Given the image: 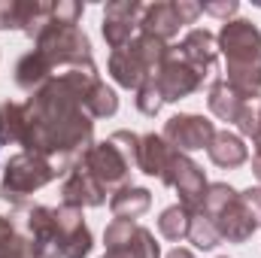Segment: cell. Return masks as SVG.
<instances>
[{"label":"cell","mask_w":261,"mask_h":258,"mask_svg":"<svg viewBox=\"0 0 261 258\" xmlns=\"http://www.w3.org/2000/svg\"><path fill=\"white\" fill-rule=\"evenodd\" d=\"M97 82V64L67 67L46 79L24 104L21 152L43 155L67 173L94 140V119L85 113V97Z\"/></svg>","instance_id":"obj_1"},{"label":"cell","mask_w":261,"mask_h":258,"mask_svg":"<svg viewBox=\"0 0 261 258\" xmlns=\"http://www.w3.org/2000/svg\"><path fill=\"white\" fill-rule=\"evenodd\" d=\"M137 152L140 137L134 131H116L100 143H91L85 155L76 161L82 170H88L107 192H119L130 186V173L137 170Z\"/></svg>","instance_id":"obj_2"},{"label":"cell","mask_w":261,"mask_h":258,"mask_svg":"<svg viewBox=\"0 0 261 258\" xmlns=\"http://www.w3.org/2000/svg\"><path fill=\"white\" fill-rule=\"evenodd\" d=\"M200 213L210 216L219 237L228 243H246L261 228L258 219L252 216V210L246 207V200L240 197V192L231 189L228 183H210V189L203 194V203H200Z\"/></svg>","instance_id":"obj_3"},{"label":"cell","mask_w":261,"mask_h":258,"mask_svg":"<svg viewBox=\"0 0 261 258\" xmlns=\"http://www.w3.org/2000/svg\"><path fill=\"white\" fill-rule=\"evenodd\" d=\"M61 176V170L34 152H15L6 164H3V176H0V197L12 207H28L31 194L46 189L49 183H55Z\"/></svg>","instance_id":"obj_4"},{"label":"cell","mask_w":261,"mask_h":258,"mask_svg":"<svg viewBox=\"0 0 261 258\" xmlns=\"http://www.w3.org/2000/svg\"><path fill=\"white\" fill-rule=\"evenodd\" d=\"M34 52H40L49 61L52 76L58 70H67V67L94 64L91 40L85 37V31L79 24H61L55 18H49V24L34 37Z\"/></svg>","instance_id":"obj_5"},{"label":"cell","mask_w":261,"mask_h":258,"mask_svg":"<svg viewBox=\"0 0 261 258\" xmlns=\"http://www.w3.org/2000/svg\"><path fill=\"white\" fill-rule=\"evenodd\" d=\"M164 55H167V43H161V40H155L149 34H137L128 46H122V49H116L110 55V76L122 88L137 91L158 70Z\"/></svg>","instance_id":"obj_6"},{"label":"cell","mask_w":261,"mask_h":258,"mask_svg":"<svg viewBox=\"0 0 261 258\" xmlns=\"http://www.w3.org/2000/svg\"><path fill=\"white\" fill-rule=\"evenodd\" d=\"M149 79H152L155 88L161 91V100H164V104H179L182 97L195 94V91H200L206 82H213V79H206L197 67L189 64L176 46H167L164 61L158 64V70H155Z\"/></svg>","instance_id":"obj_7"},{"label":"cell","mask_w":261,"mask_h":258,"mask_svg":"<svg viewBox=\"0 0 261 258\" xmlns=\"http://www.w3.org/2000/svg\"><path fill=\"white\" fill-rule=\"evenodd\" d=\"M219 52L225 55L228 67L240 64H258L261 61V31L249 18H231L222 24L216 37Z\"/></svg>","instance_id":"obj_8"},{"label":"cell","mask_w":261,"mask_h":258,"mask_svg":"<svg viewBox=\"0 0 261 258\" xmlns=\"http://www.w3.org/2000/svg\"><path fill=\"white\" fill-rule=\"evenodd\" d=\"M103 246L107 252H119L125 258H161V246L155 234L137 222L113 219L103 231Z\"/></svg>","instance_id":"obj_9"},{"label":"cell","mask_w":261,"mask_h":258,"mask_svg":"<svg viewBox=\"0 0 261 258\" xmlns=\"http://www.w3.org/2000/svg\"><path fill=\"white\" fill-rule=\"evenodd\" d=\"M161 137L182 155L197 152V149H206L216 137V125L206 119V116H197V113H176L164 122Z\"/></svg>","instance_id":"obj_10"},{"label":"cell","mask_w":261,"mask_h":258,"mask_svg":"<svg viewBox=\"0 0 261 258\" xmlns=\"http://www.w3.org/2000/svg\"><path fill=\"white\" fill-rule=\"evenodd\" d=\"M161 183H164V186H170V189H176L179 203H182L189 213L200 210L203 194H206V189H210V183H206V176H203L200 164H195V161H192L189 155H182V152H176V155H173V161H170L167 173L161 176Z\"/></svg>","instance_id":"obj_11"},{"label":"cell","mask_w":261,"mask_h":258,"mask_svg":"<svg viewBox=\"0 0 261 258\" xmlns=\"http://www.w3.org/2000/svg\"><path fill=\"white\" fill-rule=\"evenodd\" d=\"M21 225H24V234H28L37 258H61L64 255V243H61L55 207H28Z\"/></svg>","instance_id":"obj_12"},{"label":"cell","mask_w":261,"mask_h":258,"mask_svg":"<svg viewBox=\"0 0 261 258\" xmlns=\"http://www.w3.org/2000/svg\"><path fill=\"white\" fill-rule=\"evenodd\" d=\"M140 12H143L140 0H113V3H107L100 31H103V40H107V46L113 52L128 46L134 40V31H140Z\"/></svg>","instance_id":"obj_13"},{"label":"cell","mask_w":261,"mask_h":258,"mask_svg":"<svg viewBox=\"0 0 261 258\" xmlns=\"http://www.w3.org/2000/svg\"><path fill=\"white\" fill-rule=\"evenodd\" d=\"M55 219H58V231H61V243H64V255L61 258H88L94 249V237L85 225L82 210L76 207H55Z\"/></svg>","instance_id":"obj_14"},{"label":"cell","mask_w":261,"mask_h":258,"mask_svg":"<svg viewBox=\"0 0 261 258\" xmlns=\"http://www.w3.org/2000/svg\"><path fill=\"white\" fill-rule=\"evenodd\" d=\"M107 189L88 173L82 170L79 164H73L64 173V183H61V203L67 207H76V210H85V207H103L107 203Z\"/></svg>","instance_id":"obj_15"},{"label":"cell","mask_w":261,"mask_h":258,"mask_svg":"<svg viewBox=\"0 0 261 258\" xmlns=\"http://www.w3.org/2000/svg\"><path fill=\"white\" fill-rule=\"evenodd\" d=\"M176 49L182 52V58L192 67H197L206 79H213L216 73V61H219V46H216V37L206 31V28H195L182 37V43H176Z\"/></svg>","instance_id":"obj_16"},{"label":"cell","mask_w":261,"mask_h":258,"mask_svg":"<svg viewBox=\"0 0 261 258\" xmlns=\"http://www.w3.org/2000/svg\"><path fill=\"white\" fill-rule=\"evenodd\" d=\"M179 28L182 24H179L173 0H155L149 6H143V12H140V34H149L161 43H170L179 34Z\"/></svg>","instance_id":"obj_17"},{"label":"cell","mask_w":261,"mask_h":258,"mask_svg":"<svg viewBox=\"0 0 261 258\" xmlns=\"http://www.w3.org/2000/svg\"><path fill=\"white\" fill-rule=\"evenodd\" d=\"M176 149L161 137V134H143L140 137V152H137V170L146 176H164Z\"/></svg>","instance_id":"obj_18"},{"label":"cell","mask_w":261,"mask_h":258,"mask_svg":"<svg viewBox=\"0 0 261 258\" xmlns=\"http://www.w3.org/2000/svg\"><path fill=\"white\" fill-rule=\"evenodd\" d=\"M206 155L216 167H225V170H234L240 164L249 161V146L243 143L240 134H231V131H216L213 143L206 146Z\"/></svg>","instance_id":"obj_19"},{"label":"cell","mask_w":261,"mask_h":258,"mask_svg":"<svg viewBox=\"0 0 261 258\" xmlns=\"http://www.w3.org/2000/svg\"><path fill=\"white\" fill-rule=\"evenodd\" d=\"M206 104H210V113H213L216 119H222V122H228V125H237V119H240V113H243V107H246L249 100L237 97V94L231 91V85L216 76V79L210 82V88H206Z\"/></svg>","instance_id":"obj_20"},{"label":"cell","mask_w":261,"mask_h":258,"mask_svg":"<svg viewBox=\"0 0 261 258\" xmlns=\"http://www.w3.org/2000/svg\"><path fill=\"white\" fill-rule=\"evenodd\" d=\"M149 207H152V192L143 186H125V189L110 194V213L116 219H125V222L140 219Z\"/></svg>","instance_id":"obj_21"},{"label":"cell","mask_w":261,"mask_h":258,"mask_svg":"<svg viewBox=\"0 0 261 258\" xmlns=\"http://www.w3.org/2000/svg\"><path fill=\"white\" fill-rule=\"evenodd\" d=\"M46 79H52V67H49V61H46L40 52L31 49L28 55L18 58V64H15V85H18L21 91L34 94Z\"/></svg>","instance_id":"obj_22"},{"label":"cell","mask_w":261,"mask_h":258,"mask_svg":"<svg viewBox=\"0 0 261 258\" xmlns=\"http://www.w3.org/2000/svg\"><path fill=\"white\" fill-rule=\"evenodd\" d=\"M24 140V104H0V146H21Z\"/></svg>","instance_id":"obj_23"},{"label":"cell","mask_w":261,"mask_h":258,"mask_svg":"<svg viewBox=\"0 0 261 258\" xmlns=\"http://www.w3.org/2000/svg\"><path fill=\"white\" fill-rule=\"evenodd\" d=\"M0 258H37L28 234H21L9 216H0Z\"/></svg>","instance_id":"obj_24"},{"label":"cell","mask_w":261,"mask_h":258,"mask_svg":"<svg viewBox=\"0 0 261 258\" xmlns=\"http://www.w3.org/2000/svg\"><path fill=\"white\" fill-rule=\"evenodd\" d=\"M85 113L91 116V119H110V116H116L119 113V97H116V91L100 79L94 88H91V94L85 97Z\"/></svg>","instance_id":"obj_25"},{"label":"cell","mask_w":261,"mask_h":258,"mask_svg":"<svg viewBox=\"0 0 261 258\" xmlns=\"http://www.w3.org/2000/svg\"><path fill=\"white\" fill-rule=\"evenodd\" d=\"M189 210L182 207V203H173V207H167L161 216H158V231H161V237L164 240H186L189 237Z\"/></svg>","instance_id":"obj_26"},{"label":"cell","mask_w":261,"mask_h":258,"mask_svg":"<svg viewBox=\"0 0 261 258\" xmlns=\"http://www.w3.org/2000/svg\"><path fill=\"white\" fill-rule=\"evenodd\" d=\"M192 219H189V237L186 240H192L197 249H216L219 243H222V237H219V231H216V225L210 222V216L206 213H189Z\"/></svg>","instance_id":"obj_27"},{"label":"cell","mask_w":261,"mask_h":258,"mask_svg":"<svg viewBox=\"0 0 261 258\" xmlns=\"http://www.w3.org/2000/svg\"><path fill=\"white\" fill-rule=\"evenodd\" d=\"M134 104H137V110H140L143 116H158V110L164 107V100H161V91L155 88V82H152V79H146V82L137 88V97H134Z\"/></svg>","instance_id":"obj_28"},{"label":"cell","mask_w":261,"mask_h":258,"mask_svg":"<svg viewBox=\"0 0 261 258\" xmlns=\"http://www.w3.org/2000/svg\"><path fill=\"white\" fill-rule=\"evenodd\" d=\"M237 131H240V137H261V122H258V100H249L246 107H243V113H240V119H237Z\"/></svg>","instance_id":"obj_29"},{"label":"cell","mask_w":261,"mask_h":258,"mask_svg":"<svg viewBox=\"0 0 261 258\" xmlns=\"http://www.w3.org/2000/svg\"><path fill=\"white\" fill-rule=\"evenodd\" d=\"M200 12H206V15H213V18L231 21V18L240 12V3H237V0H210V3H200Z\"/></svg>","instance_id":"obj_30"},{"label":"cell","mask_w":261,"mask_h":258,"mask_svg":"<svg viewBox=\"0 0 261 258\" xmlns=\"http://www.w3.org/2000/svg\"><path fill=\"white\" fill-rule=\"evenodd\" d=\"M0 31H18V0H0Z\"/></svg>","instance_id":"obj_31"},{"label":"cell","mask_w":261,"mask_h":258,"mask_svg":"<svg viewBox=\"0 0 261 258\" xmlns=\"http://www.w3.org/2000/svg\"><path fill=\"white\" fill-rule=\"evenodd\" d=\"M176 6V15H179V24H195L197 15H200V3H192V0H173Z\"/></svg>","instance_id":"obj_32"},{"label":"cell","mask_w":261,"mask_h":258,"mask_svg":"<svg viewBox=\"0 0 261 258\" xmlns=\"http://www.w3.org/2000/svg\"><path fill=\"white\" fill-rule=\"evenodd\" d=\"M252 143H255V149H252V173L261 179V137H255Z\"/></svg>","instance_id":"obj_33"},{"label":"cell","mask_w":261,"mask_h":258,"mask_svg":"<svg viewBox=\"0 0 261 258\" xmlns=\"http://www.w3.org/2000/svg\"><path fill=\"white\" fill-rule=\"evenodd\" d=\"M167 258H195V255H192L189 249H182V246H176V249H170V252H167Z\"/></svg>","instance_id":"obj_34"},{"label":"cell","mask_w":261,"mask_h":258,"mask_svg":"<svg viewBox=\"0 0 261 258\" xmlns=\"http://www.w3.org/2000/svg\"><path fill=\"white\" fill-rule=\"evenodd\" d=\"M258 122H261V100H258Z\"/></svg>","instance_id":"obj_35"},{"label":"cell","mask_w":261,"mask_h":258,"mask_svg":"<svg viewBox=\"0 0 261 258\" xmlns=\"http://www.w3.org/2000/svg\"><path fill=\"white\" fill-rule=\"evenodd\" d=\"M222 258H228V255H222Z\"/></svg>","instance_id":"obj_36"}]
</instances>
